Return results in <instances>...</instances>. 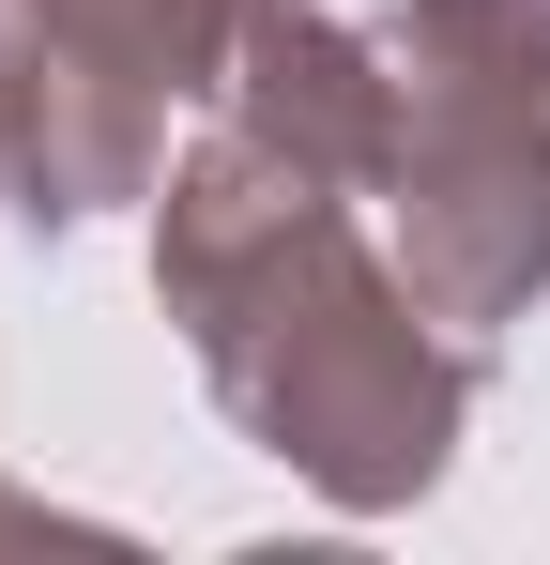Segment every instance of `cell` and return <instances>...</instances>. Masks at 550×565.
I'll list each match as a JSON object with an SVG mask.
<instances>
[{
    "label": "cell",
    "mask_w": 550,
    "mask_h": 565,
    "mask_svg": "<svg viewBox=\"0 0 550 565\" xmlns=\"http://www.w3.org/2000/svg\"><path fill=\"white\" fill-rule=\"evenodd\" d=\"M0 535H107V520H77V504H46V489L0 473Z\"/></svg>",
    "instance_id": "cell-6"
},
{
    "label": "cell",
    "mask_w": 550,
    "mask_h": 565,
    "mask_svg": "<svg viewBox=\"0 0 550 565\" xmlns=\"http://www.w3.org/2000/svg\"><path fill=\"white\" fill-rule=\"evenodd\" d=\"M154 306L214 382V413L290 459L337 520L429 504L474 428V337L367 245L352 184L290 169L245 122H199L154 184Z\"/></svg>",
    "instance_id": "cell-1"
},
{
    "label": "cell",
    "mask_w": 550,
    "mask_h": 565,
    "mask_svg": "<svg viewBox=\"0 0 550 565\" xmlns=\"http://www.w3.org/2000/svg\"><path fill=\"white\" fill-rule=\"evenodd\" d=\"M15 138H31V0H0V214H15Z\"/></svg>",
    "instance_id": "cell-5"
},
{
    "label": "cell",
    "mask_w": 550,
    "mask_h": 565,
    "mask_svg": "<svg viewBox=\"0 0 550 565\" xmlns=\"http://www.w3.org/2000/svg\"><path fill=\"white\" fill-rule=\"evenodd\" d=\"M382 245L458 337L550 306V0H382Z\"/></svg>",
    "instance_id": "cell-2"
},
{
    "label": "cell",
    "mask_w": 550,
    "mask_h": 565,
    "mask_svg": "<svg viewBox=\"0 0 550 565\" xmlns=\"http://www.w3.org/2000/svg\"><path fill=\"white\" fill-rule=\"evenodd\" d=\"M261 0H31V138H15V214L92 230L169 184V122L230 93Z\"/></svg>",
    "instance_id": "cell-3"
},
{
    "label": "cell",
    "mask_w": 550,
    "mask_h": 565,
    "mask_svg": "<svg viewBox=\"0 0 550 565\" xmlns=\"http://www.w3.org/2000/svg\"><path fill=\"white\" fill-rule=\"evenodd\" d=\"M214 122H245V138H275L290 169L382 199V153H398L382 31H367V15H321V0H261V31H245V62H230Z\"/></svg>",
    "instance_id": "cell-4"
}]
</instances>
